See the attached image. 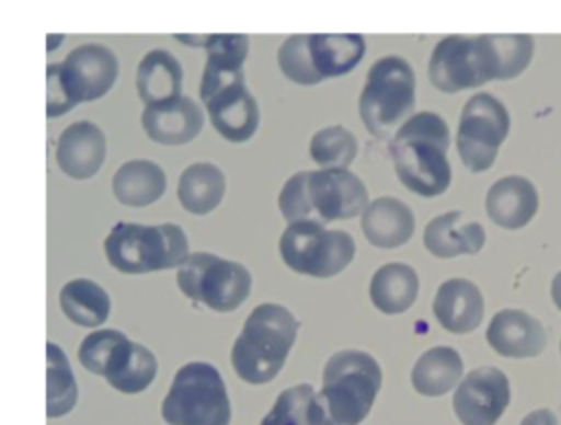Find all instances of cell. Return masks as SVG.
Listing matches in <instances>:
<instances>
[{"mask_svg": "<svg viewBox=\"0 0 561 425\" xmlns=\"http://www.w3.org/2000/svg\"><path fill=\"white\" fill-rule=\"evenodd\" d=\"M535 50L530 35H447L430 57L427 74L434 88L454 94L484 85L491 79H513L526 70Z\"/></svg>", "mask_w": 561, "mask_h": 425, "instance_id": "1", "label": "cell"}, {"mask_svg": "<svg viewBox=\"0 0 561 425\" xmlns=\"http://www.w3.org/2000/svg\"><path fill=\"white\" fill-rule=\"evenodd\" d=\"M447 149L449 127L434 112L412 114L388 145L399 182L421 197H436L447 191L451 182Z\"/></svg>", "mask_w": 561, "mask_h": 425, "instance_id": "2", "label": "cell"}, {"mask_svg": "<svg viewBox=\"0 0 561 425\" xmlns=\"http://www.w3.org/2000/svg\"><path fill=\"white\" fill-rule=\"evenodd\" d=\"M381 388V368L364 351H340L322 370V388L309 410L311 425H359Z\"/></svg>", "mask_w": 561, "mask_h": 425, "instance_id": "3", "label": "cell"}, {"mask_svg": "<svg viewBox=\"0 0 561 425\" xmlns=\"http://www.w3.org/2000/svg\"><path fill=\"white\" fill-rule=\"evenodd\" d=\"M364 182L348 169H318L294 173L278 193V208L287 223L344 221L368 208Z\"/></svg>", "mask_w": 561, "mask_h": 425, "instance_id": "4", "label": "cell"}, {"mask_svg": "<svg viewBox=\"0 0 561 425\" xmlns=\"http://www.w3.org/2000/svg\"><path fill=\"white\" fill-rule=\"evenodd\" d=\"M298 335V320L289 309L263 302L254 307L232 344L230 361L239 379L252 386L272 381L287 361Z\"/></svg>", "mask_w": 561, "mask_h": 425, "instance_id": "5", "label": "cell"}, {"mask_svg": "<svg viewBox=\"0 0 561 425\" xmlns=\"http://www.w3.org/2000/svg\"><path fill=\"white\" fill-rule=\"evenodd\" d=\"M118 59L103 44H81L61 64L46 68V116L57 118L79 103L96 101L112 90Z\"/></svg>", "mask_w": 561, "mask_h": 425, "instance_id": "6", "label": "cell"}, {"mask_svg": "<svg viewBox=\"0 0 561 425\" xmlns=\"http://www.w3.org/2000/svg\"><path fill=\"white\" fill-rule=\"evenodd\" d=\"M112 267L123 274L175 269L191 256L188 239L178 223H116L103 241Z\"/></svg>", "mask_w": 561, "mask_h": 425, "instance_id": "7", "label": "cell"}, {"mask_svg": "<svg viewBox=\"0 0 561 425\" xmlns=\"http://www.w3.org/2000/svg\"><path fill=\"white\" fill-rule=\"evenodd\" d=\"M416 77L408 59L388 55L377 59L359 94V116L364 127L379 140L392 138L414 110Z\"/></svg>", "mask_w": 561, "mask_h": 425, "instance_id": "8", "label": "cell"}, {"mask_svg": "<svg viewBox=\"0 0 561 425\" xmlns=\"http://www.w3.org/2000/svg\"><path fill=\"white\" fill-rule=\"evenodd\" d=\"M169 425H230V399L219 370L206 361L184 364L162 401Z\"/></svg>", "mask_w": 561, "mask_h": 425, "instance_id": "9", "label": "cell"}, {"mask_svg": "<svg viewBox=\"0 0 561 425\" xmlns=\"http://www.w3.org/2000/svg\"><path fill=\"white\" fill-rule=\"evenodd\" d=\"M178 287L193 302L228 313L239 309L252 289L248 267L210 252H193L178 267Z\"/></svg>", "mask_w": 561, "mask_h": 425, "instance_id": "10", "label": "cell"}, {"mask_svg": "<svg viewBox=\"0 0 561 425\" xmlns=\"http://www.w3.org/2000/svg\"><path fill=\"white\" fill-rule=\"evenodd\" d=\"M285 265L298 274L331 278L355 256V241L344 230H329L318 221L287 223L278 241Z\"/></svg>", "mask_w": 561, "mask_h": 425, "instance_id": "11", "label": "cell"}, {"mask_svg": "<svg viewBox=\"0 0 561 425\" xmlns=\"http://www.w3.org/2000/svg\"><path fill=\"white\" fill-rule=\"evenodd\" d=\"M508 127V112L495 96L486 92L473 94L460 112L456 134L458 156L465 166L473 173L491 169Z\"/></svg>", "mask_w": 561, "mask_h": 425, "instance_id": "12", "label": "cell"}, {"mask_svg": "<svg viewBox=\"0 0 561 425\" xmlns=\"http://www.w3.org/2000/svg\"><path fill=\"white\" fill-rule=\"evenodd\" d=\"M511 401L506 375L482 366L465 375L454 392V412L462 425H495Z\"/></svg>", "mask_w": 561, "mask_h": 425, "instance_id": "13", "label": "cell"}, {"mask_svg": "<svg viewBox=\"0 0 561 425\" xmlns=\"http://www.w3.org/2000/svg\"><path fill=\"white\" fill-rule=\"evenodd\" d=\"M182 44L206 48V66L199 81V99L210 96L215 90L245 81L243 64L250 42L241 33H213V35H175Z\"/></svg>", "mask_w": 561, "mask_h": 425, "instance_id": "14", "label": "cell"}, {"mask_svg": "<svg viewBox=\"0 0 561 425\" xmlns=\"http://www.w3.org/2000/svg\"><path fill=\"white\" fill-rule=\"evenodd\" d=\"M210 114L213 127L230 142H245L259 127V103L245 88V81L228 83L202 99Z\"/></svg>", "mask_w": 561, "mask_h": 425, "instance_id": "15", "label": "cell"}, {"mask_svg": "<svg viewBox=\"0 0 561 425\" xmlns=\"http://www.w3.org/2000/svg\"><path fill=\"white\" fill-rule=\"evenodd\" d=\"M105 153L107 140L101 127L90 120H77L59 134L55 160L72 180H90L99 173Z\"/></svg>", "mask_w": 561, "mask_h": 425, "instance_id": "16", "label": "cell"}, {"mask_svg": "<svg viewBox=\"0 0 561 425\" xmlns=\"http://www.w3.org/2000/svg\"><path fill=\"white\" fill-rule=\"evenodd\" d=\"M142 129L145 134L167 147H178L191 142L204 127V114L197 103L188 96H180L167 103L149 105L142 110Z\"/></svg>", "mask_w": 561, "mask_h": 425, "instance_id": "17", "label": "cell"}, {"mask_svg": "<svg viewBox=\"0 0 561 425\" xmlns=\"http://www.w3.org/2000/svg\"><path fill=\"white\" fill-rule=\"evenodd\" d=\"M486 342L504 357H535L546 346L543 324L522 309H502L486 329Z\"/></svg>", "mask_w": 561, "mask_h": 425, "instance_id": "18", "label": "cell"}, {"mask_svg": "<svg viewBox=\"0 0 561 425\" xmlns=\"http://www.w3.org/2000/svg\"><path fill=\"white\" fill-rule=\"evenodd\" d=\"M432 309L443 329L462 335L478 329L482 322L484 300L471 280L449 278L438 287Z\"/></svg>", "mask_w": 561, "mask_h": 425, "instance_id": "19", "label": "cell"}, {"mask_svg": "<svg viewBox=\"0 0 561 425\" xmlns=\"http://www.w3.org/2000/svg\"><path fill=\"white\" fill-rule=\"evenodd\" d=\"M539 208V195L530 180L522 175H508L497 180L486 191V215L493 223L517 230L526 226Z\"/></svg>", "mask_w": 561, "mask_h": 425, "instance_id": "20", "label": "cell"}, {"mask_svg": "<svg viewBox=\"0 0 561 425\" xmlns=\"http://www.w3.org/2000/svg\"><path fill=\"white\" fill-rule=\"evenodd\" d=\"M362 232L375 248H399L414 232V213L397 197H375L362 213Z\"/></svg>", "mask_w": 561, "mask_h": 425, "instance_id": "21", "label": "cell"}, {"mask_svg": "<svg viewBox=\"0 0 561 425\" xmlns=\"http://www.w3.org/2000/svg\"><path fill=\"white\" fill-rule=\"evenodd\" d=\"M423 243L438 259L476 254L484 245V228L478 221H465L460 210H449L425 226Z\"/></svg>", "mask_w": 561, "mask_h": 425, "instance_id": "22", "label": "cell"}, {"mask_svg": "<svg viewBox=\"0 0 561 425\" xmlns=\"http://www.w3.org/2000/svg\"><path fill=\"white\" fill-rule=\"evenodd\" d=\"M182 64L164 48L149 50L136 68V92L145 107L182 96Z\"/></svg>", "mask_w": 561, "mask_h": 425, "instance_id": "23", "label": "cell"}, {"mask_svg": "<svg viewBox=\"0 0 561 425\" xmlns=\"http://www.w3.org/2000/svg\"><path fill=\"white\" fill-rule=\"evenodd\" d=\"M114 197L134 208L158 202L167 191V175L158 162L151 160H127L112 177Z\"/></svg>", "mask_w": 561, "mask_h": 425, "instance_id": "24", "label": "cell"}, {"mask_svg": "<svg viewBox=\"0 0 561 425\" xmlns=\"http://www.w3.org/2000/svg\"><path fill=\"white\" fill-rule=\"evenodd\" d=\"M309 53L322 79L351 72L366 53V42L359 33H311Z\"/></svg>", "mask_w": 561, "mask_h": 425, "instance_id": "25", "label": "cell"}, {"mask_svg": "<svg viewBox=\"0 0 561 425\" xmlns=\"http://www.w3.org/2000/svg\"><path fill=\"white\" fill-rule=\"evenodd\" d=\"M370 302L388 315L408 311L419 296V276L405 263L381 265L370 278Z\"/></svg>", "mask_w": 561, "mask_h": 425, "instance_id": "26", "label": "cell"}, {"mask_svg": "<svg viewBox=\"0 0 561 425\" xmlns=\"http://www.w3.org/2000/svg\"><path fill=\"white\" fill-rule=\"evenodd\" d=\"M226 193V175L213 162L188 164L178 182V199L191 215H208Z\"/></svg>", "mask_w": 561, "mask_h": 425, "instance_id": "27", "label": "cell"}, {"mask_svg": "<svg viewBox=\"0 0 561 425\" xmlns=\"http://www.w3.org/2000/svg\"><path fill=\"white\" fill-rule=\"evenodd\" d=\"M462 359L451 346H434L425 351L412 366V386L419 394L440 397L460 381Z\"/></svg>", "mask_w": 561, "mask_h": 425, "instance_id": "28", "label": "cell"}, {"mask_svg": "<svg viewBox=\"0 0 561 425\" xmlns=\"http://www.w3.org/2000/svg\"><path fill=\"white\" fill-rule=\"evenodd\" d=\"M59 305L64 315L79 326H99L110 315L107 291L88 278H75L59 291Z\"/></svg>", "mask_w": 561, "mask_h": 425, "instance_id": "29", "label": "cell"}, {"mask_svg": "<svg viewBox=\"0 0 561 425\" xmlns=\"http://www.w3.org/2000/svg\"><path fill=\"white\" fill-rule=\"evenodd\" d=\"M77 405V381L66 353L48 342L46 344V414L57 418Z\"/></svg>", "mask_w": 561, "mask_h": 425, "instance_id": "30", "label": "cell"}, {"mask_svg": "<svg viewBox=\"0 0 561 425\" xmlns=\"http://www.w3.org/2000/svg\"><path fill=\"white\" fill-rule=\"evenodd\" d=\"M156 372H158V361L153 353L138 342H129L121 361L105 379L114 390L123 394H138L151 386V381L156 379Z\"/></svg>", "mask_w": 561, "mask_h": 425, "instance_id": "31", "label": "cell"}, {"mask_svg": "<svg viewBox=\"0 0 561 425\" xmlns=\"http://www.w3.org/2000/svg\"><path fill=\"white\" fill-rule=\"evenodd\" d=\"M357 138L342 125L322 127L311 136L309 153L320 169H348L357 156Z\"/></svg>", "mask_w": 561, "mask_h": 425, "instance_id": "32", "label": "cell"}, {"mask_svg": "<svg viewBox=\"0 0 561 425\" xmlns=\"http://www.w3.org/2000/svg\"><path fill=\"white\" fill-rule=\"evenodd\" d=\"M127 342L129 337L116 329H99L81 342L79 361L85 370L107 377Z\"/></svg>", "mask_w": 561, "mask_h": 425, "instance_id": "33", "label": "cell"}, {"mask_svg": "<svg viewBox=\"0 0 561 425\" xmlns=\"http://www.w3.org/2000/svg\"><path fill=\"white\" fill-rule=\"evenodd\" d=\"M278 68L280 72L300 85H316L320 81H324L311 59L309 53V35H289L280 48H278Z\"/></svg>", "mask_w": 561, "mask_h": 425, "instance_id": "34", "label": "cell"}, {"mask_svg": "<svg viewBox=\"0 0 561 425\" xmlns=\"http://www.w3.org/2000/svg\"><path fill=\"white\" fill-rule=\"evenodd\" d=\"M313 397L316 392L309 383H298L283 390L259 425H311L309 410Z\"/></svg>", "mask_w": 561, "mask_h": 425, "instance_id": "35", "label": "cell"}, {"mask_svg": "<svg viewBox=\"0 0 561 425\" xmlns=\"http://www.w3.org/2000/svg\"><path fill=\"white\" fill-rule=\"evenodd\" d=\"M519 425H561V421L557 418V414L552 410L541 407V410H535V412L526 414Z\"/></svg>", "mask_w": 561, "mask_h": 425, "instance_id": "36", "label": "cell"}, {"mask_svg": "<svg viewBox=\"0 0 561 425\" xmlns=\"http://www.w3.org/2000/svg\"><path fill=\"white\" fill-rule=\"evenodd\" d=\"M550 296H552V302L557 305V309L561 311V272H557V274H554V278H552Z\"/></svg>", "mask_w": 561, "mask_h": 425, "instance_id": "37", "label": "cell"}, {"mask_svg": "<svg viewBox=\"0 0 561 425\" xmlns=\"http://www.w3.org/2000/svg\"><path fill=\"white\" fill-rule=\"evenodd\" d=\"M48 39H50V46H48V48H55V46H57V44H59V39H61V37H59V35H55V37H53V35H50V37H48Z\"/></svg>", "mask_w": 561, "mask_h": 425, "instance_id": "38", "label": "cell"}]
</instances>
